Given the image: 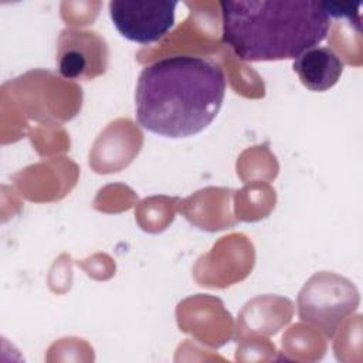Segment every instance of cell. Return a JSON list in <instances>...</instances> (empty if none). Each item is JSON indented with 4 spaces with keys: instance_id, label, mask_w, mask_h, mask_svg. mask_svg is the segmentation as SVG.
Instances as JSON below:
<instances>
[{
    "instance_id": "obj_1",
    "label": "cell",
    "mask_w": 363,
    "mask_h": 363,
    "mask_svg": "<svg viewBox=\"0 0 363 363\" xmlns=\"http://www.w3.org/2000/svg\"><path fill=\"white\" fill-rule=\"evenodd\" d=\"M224 71L197 55H172L145 67L135 104L139 125L166 138H187L217 116L225 94Z\"/></svg>"
},
{
    "instance_id": "obj_2",
    "label": "cell",
    "mask_w": 363,
    "mask_h": 363,
    "mask_svg": "<svg viewBox=\"0 0 363 363\" xmlns=\"http://www.w3.org/2000/svg\"><path fill=\"white\" fill-rule=\"evenodd\" d=\"M223 41L242 61L295 60L322 43L330 27L313 0L221 1Z\"/></svg>"
},
{
    "instance_id": "obj_3",
    "label": "cell",
    "mask_w": 363,
    "mask_h": 363,
    "mask_svg": "<svg viewBox=\"0 0 363 363\" xmlns=\"http://www.w3.org/2000/svg\"><path fill=\"white\" fill-rule=\"evenodd\" d=\"M357 303L359 292L350 281L333 274H319L299 294V315L302 320L319 325L332 336Z\"/></svg>"
},
{
    "instance_id": "obj_4",
    "label": "cell",
    "mask_w": 363,
    "mask_h": 363,
    "mask_svg": "<svg viewBox=\"0 0 363 363\" xmlns=\"http://www.w3.org/2000/svg\"><path fill=\"white\" fill-rule=\"evenodd\" d=\"M176 1L113 0L109 16L116 30L128 40L152 44L163 38L174 24Z\"/></svg>"
},
{
    "instance_id": "obj_5",
    "label": "cell",
    "mask_w": 363,
    "mask_h": 363,
    "mask_svg": "<svg viewBox=\"0 0 363 363\" xmlns=\"http://www.w3.org/2000/svg\"><path fill=\"white\" fill-rule=\"evenodd\" d=\"M55 60L64 78L89 81L105 74L109 50L104 37L95 31L65 28L58 35Z\"/></svg>"
},
{
    "instance_id": "obj_6",
    "label": "cell",
    "mask_w": 363,
    "mask_h": 363,
    "mask_svg": "<svg viewBox=\"0 0 363 363\" xmlns=\"http://www.w3.org/2000/svg\"><path fill=\"white\" fill-rule=\"evenodd\" d=\"M343 61L329 47H313L294 61V71L303 86L315 92L330 89L343 72Z\"/></svg>"
}]
</instances>
